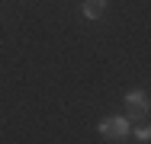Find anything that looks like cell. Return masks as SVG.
<instances>
[{
  "instance_id": "6da1fadb",
  "label": "cell",
  "mask_w": 151,
  "mask_h": 144,
  "mask_svg": "<svg viewBox=\"0 0 151 144\" xmlns=\"http://www.w3.org/2000/svg\"><path fill=\"white\" fill-rule=\"evenodd\" d=\"M100 135H103V138H113V141H125V138L132 135V122H129L125 115H106V118L100 122Z\"/></svg>"
},
{
  "instance_id": "7a4b0ae2",
  "label": "cell",
  "mask_w": 151,
  "mask_h": 144,
  "mask_svg": "<svg viewBox=\"0 0 151 144\" xmlns=\"http://www.w3.org/2000/svg\"><path fill=\"white\" fill-rule=\"evenodd\" d=\"M122 103H125V118H129V122H132V118H145V115H148V96H145V93H142V90H135V93H125V99H122Z\"/></svg>"
},
{
  "instance_id": "3957f363",
  "label": "cell",
  "mask_w": 151,
  "mask_h": 144,
  "mask_svg": "<svg viewBox=\"0 0 151 144\" xmlns=\"http://www.w3.org/2000/svg\"><path fill=\"white\" fill-rule=\"evenodd\" d=\"M103 13H106V0H87L84 3V16L87 19H100Z\"/></svg>"
},
{
  "instance_id": "277c9868",
  "label": "cell",
  "mask_w": 151,
  "mask_h": 144,
  "mask_svg": "<svg viewBox=\"0 0 151 144\" xmlns=\"http://www.w3.org/2000/svg\"><path fill=\"white\" fill-rule=\"evenodd\" d=\"M135 138H138V141H148V138H151L148 125H142V128H135Z\"/></svg>"
}]
</instances>
